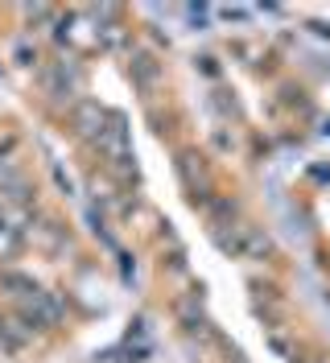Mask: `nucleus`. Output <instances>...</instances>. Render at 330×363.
<instances>
[{
    "mask_svg": "<svg viewBox=\"0 0 330 363\" xmlns=\"http://www.w3.org/2000/svg\"><path fill=\"white\" fill-rule=\"evenodd\" d=\"M0 289H9V294H17V297L38 294V289H33V281L21 277V272H0Z\"/></svg>",
    "mask_w": 330,
    "mask_h": 363,
    "instance_id": "f03ea898",
    "label": "nucleus"
},
{
    "mask_svg": "<svg viewBox=\"0 0 330 363\" xmlns=\"http://www.w3.org/2000/svg\"><path fill=\"white\" fill-rule=\"evenodd\" d=\"M104 124H108V116H104L99 104H79V108H75V128L83 136H99Z\"/></svg>",
    "mask_w": 330,
    "mask_h": 363,
    "instance_id": "f257e3e1",
    "label": "nucleus"
},
{
    "mask_svg": "<svg viewBox=\"0 0 330 363\" xmlns=\"http://www.w3.org/2000/svg\"><path fill=\"white\" fill-rule=\"evenodd\" d=\"M0 339L9 342V347H21L25 335H17V330H13V322H0Z\"/></svg>",
    "mask_w": 330,
    "mask_h": 363,
    "instance_id": "7ed1b4c3",
    "label": "nucleus"
}]
</instances>
